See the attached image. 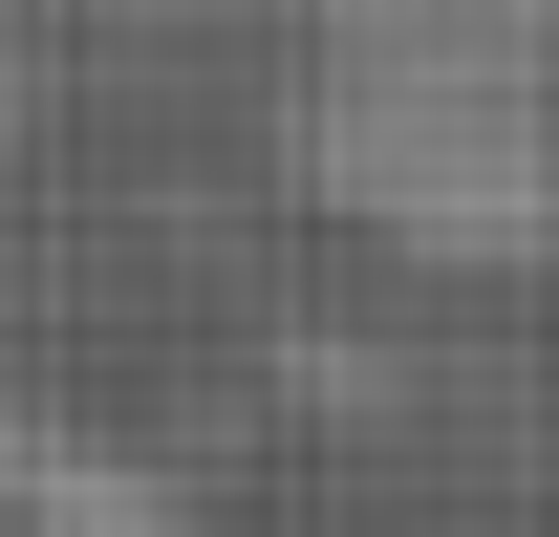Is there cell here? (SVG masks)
I'll return each instance as SVG.
<instances>
[{
  "mask_svg": "<svg viewBox=\"0 0 559 537\" xmlns=\"http://www.w3.org/2000/svg\"><path fill=\"white\" fill-rule=\"evenodd\" d=\"M301 194L430 279H516L559 237L538 151V0H345L301 65Z\"/></svg>",
  "mask_w": 559,
  "mask_h": 537,
  "instance_id": "obj_1",
  "label": "cell"
},
{
  "mask_svg": "<svg viewBox=\"0 0 559 537\" xmlns=\"http://www.w3.org/2000/svg\"><path fill=\"white\" fill-rule=\"evenodd\" d=\"M0 537H173V494H130L86 430H0Z\"/></svg>",
  "mask_w": 559,
  "mask_h": 537,
  "instance_id": "obj_2",
  "label": "cell"
}]
</instances>
